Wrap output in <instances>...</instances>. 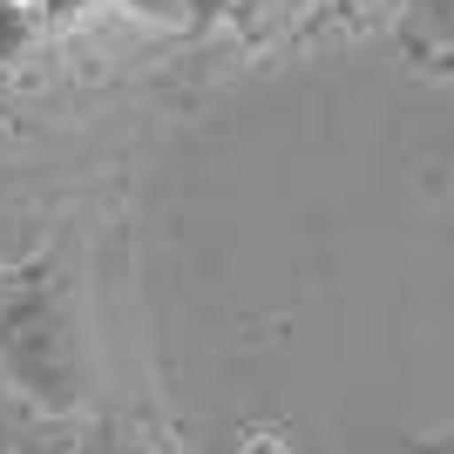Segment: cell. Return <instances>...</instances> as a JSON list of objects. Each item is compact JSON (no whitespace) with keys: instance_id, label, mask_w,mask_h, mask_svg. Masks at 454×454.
Listing matches in <instances>:
<instances>
[{"instance_id":"6da1fadb","label":"cell","mask_w":454,"mask_h":454,"mask_svg":"<svg viewBox=\"0 0 454 454\" xmlns=\"http://www.w3.org/2000/svg\"><path fill=\"white\" fill-rule=\"evenodd\" d=\"M0 380L41 414H68L82 394L75 299L48 265H20L0 278Z\"/></svg>"}]
</instances>
